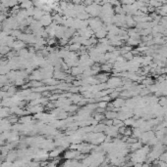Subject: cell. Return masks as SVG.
Wrapping results in <instances>:
<instances>
[{"mask_svg": "<svg viewBox=\"0 0 167 167\" xmlns=\"http://www.w3.org/2000/svg\"><path fill=\"white\" fill-rule=\"evenodd\" d=\"M123 84V81L121 80L120 77L117 76H112L109 77V79L106 82V86H107V89H116L117 87H120Z\"/></svg>", "mask_w": 167, "mask_h": 167, "instance_id": "obj_1", "label": "cell"}, {"mask_svg": "<svg viewBox=\"0 0 167 167\" xmlns=\"http://www.w3.org/2000/svg\"><path fill=\"white\" fill-rule=\"evenodd\" d=\"M105 135L106 136H108L110 138H112V139H115L119 136V133H118V128L115 126H106V129H105Z\"/></svg>", "mask_w": 167, "mask_h": 167, "instance_id": "obj_2", "label": "cell"}, {"mask_svg": "<svg viewBox=\"0 0 167 167\" xmlns=\"http://www.w3.org/2000/svg\"><path fill=\"white\" fill-rule=\"evenodd\" d=\"M81 154L78 151L76 150H68V151H66L63 154V156H64V158L67 159V160H72V159H77L78 158V156H79Z\"/></svg>", "mask_w": 167, "mask_h": 167, "instance_id": "obj_3", "label": "cell"}, {"mask_svg": "<svg viewBox=\"0 0 167 167\" xmlns=\"http://www.w3.org/2000/svg\"><path fill=\"white\" fill-rule=\"evenodd\" d=\"M40 22L42 24V27H49L53 23V18H52V16L49 13H45L44 16L40 20Z\"/></svg>", "mask_w": 167, "mask_h": 167, "instance_id": "obj_4", "label": "cell"}, {"mask_svg": "<svg viewBox=\"0 0 167 167\" xmlns=\"http://www.w3.org/2000/svg\"><path fill=\"white\" fill-rule=\"evenodd\" d=\"M112 105H113V106H114V109H116V111H119V109H121L123 106H125L126 101L124 98L119 97V98L115 99V100L112 102Z\"/></svg>", "mask_w": 167, "mask_h": 167, "instance_id": "obj_5", "label": "cell"}, {"mask_svg": "<svg viewBox=\"0 0 167 167\" xmlns=\"http://www.w3.org/2000/svg\"><path fill=\"white\" fill-rule=\"evenodd\" d=\"M25 47H26V43L21 40H15L12 46V48L16 52H19L20 50H22V49H25Z\"/></svg>", "mask_w": 167, "mask_h": 167, "instance_id": "obj_6", "label": "cell"}, {"mask_svg": "<svg viewBox=\"0 0 167 167\" xmlns=\"http://www.w3.org/2000/svg\"><path fill=\"white\" fill-rule=\"evenodd\" d=\"M64 151V149L63 148H57V149H53V150L49 152V157L52 158V159H54V158H57L60 156V154H62V151Z\"/></svg>", "mask_w": 167, "mask_h": 167, "instance_id": "obj_7", "label": "cell"}, {"mask_svg": "<svg viewBox=\"0 0 167 167\" xmlns=\"http://www.w3.org/2000/svg\"><path fill=\"white\" fill-rule=\"evenodd\" d=\"M17 158H19L18 151H10V152H8V154L6 155V161H9V162L15 161Z\"/></svg>", "mask_w": 167, "mask_h": 167, "instance_id": "obj_8", "label": "cell"}, {"mask_svg": "<svg viewBox=\"0 0 167 167\" xmlns=\"http://www.w3.org/2000/svg\"><path fill=\"white\" fill-rule=\"evenodd\" d=\"M83 72H84V69L80 67L79 66L75 67H72L71 69V75L72 76H77V77H80L81 75H83Z\"/></svg>", "mask_w": 167, "mask_h": 167, "instance_id": "obj_9", "label": "cell"}, {"mask_svg": "<svg viewBox=\"0 0 167 167\" xmlns=\"http://www.w3.org/2000/svg\"><path fill=\"white\" fill-rule=\"evenodd\" d=\"M143 147H144V144L142 143L141 141H137L136 143H134V144H132V145L129 146V150L132 151L134 152V151H138V150H140V149H142Z\"/></svg>", "mask_w": 167, "mask_h": 167, "instance_id": "obj_10", "label": "cell"}, {"mask_svg": "<svg viewBox=\"0 0 167 167\" xmlns=\"http://www.w3.org/2000/svg\"><path fill=\"white\" fill-rule=\"evenodd\" d=\"M70 101L74 103V104H79V103L83 100V96L80 94H71L70 95Z\"/></svg>", "mask_w": 167, "mask_h": 167, "instance_id": "obj_11", "label": "cell"}, {"mask_svg": "<svg viewBox=\"0 0 167 167\" xmlns=\"http://www.w3.org/2000/svg\"><path fill=\"white\" fill-rule=\"evenodd\" d=\"M53 76L56 80H59V79H64V78L67 77V73L64 72L63 70H56V72L53 73Z\"/></svg>", "mask_w": 167, "mask_h": 167, "instance_id": "obj_12", "label": "cell"}, {"mask_svg": "<svg viewBox=\"0 0 167 167\" xmlns=\"http://www.w3.org/2000/svg\"><path fill=\"white\" fill-rule=\"evenodd\" d=\"M112 67H113V66L110 63H105V64H102L101 67H100V69H101V70L103 72L108 73V72H110L112 70Z\"/></svg>", "mask_w": 167, "mask_h": 167, "instance_id": "obj_13", "label": "cell"}, {"mask_svg": "<svg viewBox=\"0 0 167 167\" xmlns=\"http://www.w3.org/2000/svg\"><path fill=\"white\" fill-rule=\"evenodd\" d=\"M42 83H45L49 85V86H55L58 83V80H56L55 78H49V79H45L42 81Z\"/></svg>", "mask_w": 167, "mask_h": 167, "instance_id": "obj_14", "label": "cell"}, {"mask_svg": "<svg viewBox=\"0 0 167 167\" xmlns=\"http://www.w3.org/2000/svg\"><path fill=\"white\" fill-rule=\"evenodd\" d=\"M21 8L24 9V10H28L33 7V2H30V1H24V2H21Z\"/></svg>", "mask_w": 167, "mask_h": 167, "instance_id": "obj_15", "label": "cell"}, {"mask_svg": "<svg viewBox=\"0 0 167 167\" xmlns=\"http://www.w3.org/2000/svg\"><path fill=\"white\" fill-rule=\"evenodd\" d=\"M19 121L23 124H29L31 121V115H25V116H22L21 118L19 119Z\"/></svg>", "mask_w": 167, "mask_h": 167, "instance_id": "obj_16", "label": "cell"}, {"mask_svg": "<svg viewBox=\"0 0 167 167\" xmlns=\"http://www.w3.org/2000/svg\"><path fill=\"white\" fill-rule=\"evenodd\" d=\"M0 167H13V162L3 161V162H2V164L0 165Z\"/></svg>", "mask_w": 167, "mask_h": 167, "instance_id": "obj_17", "label": "cell"}, {"mask_svg": "<svg viewBox=\"0 0 167 167\" xmlns=\"http://www.w3.org/2000/svg\"><path fill=\"white\" fill-rule=\"evenodd\" d=\"M151 165L150 164V163H148V162H144V163H142L140 167H151Z\"/></svg>", "mask_w": 167, "mask_h": 167, "instance_id": "obj_18", "label": "cell"}, {"mask_svg": "<svg viewBox=\"0 0 167 167\" xmlns=\"http://www.w3.org/2000/svg\"><path fill=\"white\" fill-rule=\"evenodd\" d=\"M151 167H160V166L157 165V164H154V165H151Z\"/></svg>", "mask_w": 167, "mask_h": 167, "instance_id": "obj_19", "label": "cell"}]
</instances>
